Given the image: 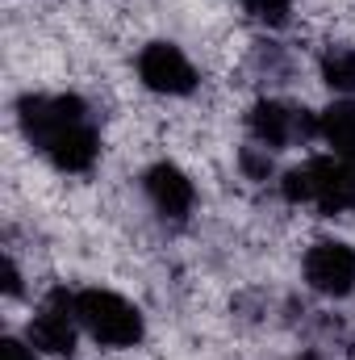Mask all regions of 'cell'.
Returning a JSON list of instances; mask_svg holds the SVG:
<instances>
[{
  "label": "cell",
  "mask_w": 355,
  "mask_h": 360,
  "mask_svg": "<svg viewBox=\"0 0 355 360\" xmlns=\"http://www.w3.org/2000/svg\"><path fill=\"white\" fill-rule=\"evenodd\" d=\"M17 126L25 143L63 176H84L100 160V130L76 92H25L17 101Z\"/></svg>",
  "instance_id": "1"
},
{
  "label": "cell",
  "mask_w": 355,
  "mask_h": 360,
  "mask_svg": "<svg viewBox=\"0 0 355 360\" xmlns=\"http://www.w3.org/2000/svg\"><path fill=\"white\" fill-rule=\"evenodd\" d=\"M76 302V319H80V331L88 335L96 348L105 352H130L147 340V319L142 310L117 293V289H105V285H84L72 293Z\"/></svg>",
  "instance_id": "2"
},
{
  "label": "cell",
  "mask_w": 355,
  "mask_h": 360,
  "mask_svg": "<svg viewBox=\"0 0 355 360\" xmlns=\"http://www.w3.org/2000/svg\"><path fill=\"white\" fill-rule=\"evenodd\" d=\"M243 130L251 143L280 155V151H293V147H305L309 139H318V113H309L284 96H255L243 113Z\"/></svg>",
  "instance_id": "3"
},
{
  "label": "cell",
  "mask_w": 355,
  "mask_h": 360,
  "mask_svg": "<svg viewBox=\"0 0 355 360\" xmlns=\"http://www.w3.org/2000/svg\"><path fill=\"white\" fill-rule=\"evenodd\" d=\"M134 72H138V84L159 101H184L201 89V72H196L192 55L168 38L147 42L134 59Z\"/></svg>",
  "instance_id": "4"
},
{
  "label": "cell",
  "mask_w": 355,
  "mask_h": 360,
  "mask_svg": "<svg viewBox=\"0 0 355 360\" xmlns=\"http://www.w3.org/2000/svg\"><path fill=\"white\" fill-rule=\"evenodd\" d=\"M301 276H305V289L318 293V297H330V302H343L355 293V248L347 239H314L301 256Z\"/></svg>",
  "instance_id": "5"
},
{
  "label": "cell",
  "mask_w": 355,
  "mask_h": 360,
  "mask_svg": "<svg viewBox=\"0 0 355 360\" xmlns=\"http://www.w3.org/2000/svg\"><path fill=\"white\" fill-rule=\"evenodd\" d=\"M80 319H76V302H72V293H51L38 310H34V319L25 323V340L34 344V352L38 356H51V360H67L76 352V344H80Z\"/></svg>",
  "instance_id": "6"
},
{
  "label": "cell",
  "mask_w": 355,
  "mask_h": 360,
  "mask_svg": "<svg viewBox=\"0 0 355 360\" xmlns=\"http://www.w3.org/2000/svg\"><path fill=\"white\" fill-rule=\"evenodd\" d=\"M138 184H142V197H147V205H151L155 218H163L172 226L192 218V210H196V184H192V176L180 168L176 160H159V164L142 168Z\"/></svg>",
  "instance_id": "7"
},
{
  "label": "cell",
  "mask_w": 355,
  "mask_h": 360,
  "mask_svg": "<svg viewBox=\"0 0 355 360\" xmlns=\"http://www.w3.org/2000/svg\"><path fill=\"white\" fill-rule=\"evenodd\" d=\"M318 143L335 160L355 164V96H335L318 113Z\"/></svg>",
  "instance_id": "8"
},
{
  "label": "cell",
  "mask_w": 355,
  "mask_h": 360,
  "mask_svg": "<svg viewBox=\"0 0 355 360\" xmlns=\"http://www.w3.org/2000/svg\"><path fill=\"white\" fill-rule=\"evenodd\" d=\"M318 76L335 96H355V42H326L318 51Z\"/></svg>",
  "instance_id": "9"
},
{
  "label": "cell",
  "mask_w": 355,
  "mask_h": 360,
  "mask_svg": "<svg viewBox=\"0 0 355 360\" xmlns=\"http://www.w3.org/2000/svg\"><path fill=\"white\" fill-rule=\"evenodd\" d=\"M251 17H260L267 25H284L288 13H293V0H239Z\"/></svg>",
  "instance_id": "10"
},
{
  "label": "cell",
  "mask_w": 355,
  "mask_h": 360,
  "mask_svg": "<svg viewBox=\"0 0 355 360\" xmlns=\"http://www.w3.org/2000/svg\"><path fill=\"white\" fill-rule=\"evenodd\" d=\"M4 360H42V356L34 352V344H29V340L8 335V340H4Z\"/></svg>",
  "instance_id": "11"
},
{
  "label": "cell",
  "mask_w": 355,
  "mask_h": 360,
  "mask_svg": "<svg viewBox=\"0 0 355 360\" xmlns=\"http://www.w3.org/2000/svg\"><path fill=\"white\" fill-rule=\"evenodd\" d=\"M293 360H314V356H293Z\"/></svg>",
  "instance_id": "12"
}]
</instances>
